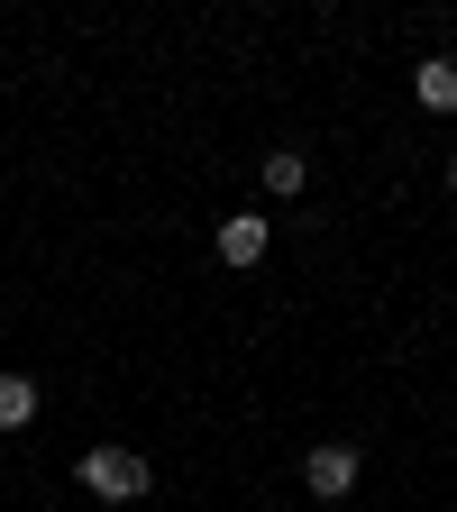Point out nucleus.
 I'll return each instance as SVG.
<instances>
[{
  "mask_svg": "<svg viewBox=\"0 0 457 512\" xmlns=\"http://www.w3.org/2000/svg\"><path fill=\"white\" fill-rule=\"evenodd\" d=\"M83 485L101 503H138L147 494V458H138V448H92V458H83Z\"/></svg>",
  "mask_w": 457,
  "mask_h": 512,
  "instance_id": "obj_1",
  "label": "nucleus"
},
{
  "mask_svg": "<svg viewBox=\"0 0 457 512\" xmlns=\"http://www.w3.org/2000/svg\"><path fill=\"white\" fill-rule=\"evenodd\" d=\"M302 485H311L320 503H339V494L357 485V448H348V439H330V448H311V458H302Z\"/></svg>",
  "mask_w": 457,
  "mask_h": 512,
  "instance_id": "obj_2",
  "label": "nucleus"
},
{
  "mask_svg": "<svg viewBox=\"0 0 457 512\" xmlns=\"http://www.w3.org/2000/svg\"><path fill=\"white\" fill-rule=\"evenodd\" d=\"M256 256H266V220H256V211H229L220 220V266H256Z\"/></svg>",
  "mask_w": 457,
  "mask_h": 512,
  "instance_id": "obj_3",
  "label": "nucleus"
},
{
  "mask_svg": "<svg viewBox=\"0 0 457 512\" xmlns=\"http://www.w3.org/2000/svg\"><path fill=\"white\" fill-rule=\"evenodd\" d=\"M412 92H421V110H457V64H448V55H430L421 74H412Z\"/></svg>",
  "mask_w": 457,
  "mask_h": 512,
  "instance_id": "obj_4",
  "label": "nucleus"
},
{
  "mask_svg": "<svg viewBox=\"0 0 457 512\" xmlns=\"http://www.w3.org/2000/svg\"><path fill=\"white\" fill-rule=\"evenodd\" d=\"M302 183H311V156H302V147H275V156H266V192H284V202H293Z\"/></svg>",
  "mask_w": 457,
  "mask_h": 512,
  "instance_id": "obj_5",
  "label": "nucleus"
},
{
  "mask_svg": "<svg viewBox=\"0 0 457 512\" xmlns=\"http://www.w3.org/2000/svg\"><path fill=\"white\" fill-rule=\"evenodd\" d=\"M19 421H37V384L28 375H0V430H19Z\"/></svg>",
  "mask_w": 457,
  "mask_h": 512,
  "instance_id": "obj_6",
  "label": "nucleus"
}]
</instances>
